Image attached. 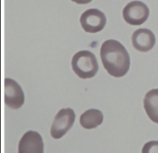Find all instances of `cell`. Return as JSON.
I'll return each mask as SVG.
<instances>
[{
  "label": "cell",
  "mask_w": 158,
  "mask_h": 153,
  "mask_svg": "<svg viewBox=\"0 0 158 153\" xmlns=\"http://www.w3.org/2000/svg\"><path fill=\"white\" fill-rule=\"evenodd\" d=\"M149 8L141 1H132L123 9L122 14L124 21L132 25L143 24L149 17Z\"/></svg>",
  "instance_id": "obj_4"
},
{
  "label": "cell",
  "mask_w": 158,
  "mask_h": 153,
  "mask_svg": "<svg viewBox=\"0 0 158 153\" xmlns=\"http://www.w3.org/2000/svg\"><path fill=\"white\" fill-rule=\"evenodd\" d=\"M155 43V36L149 29H137L132 35V43L133 47L141 52H147L151 50L154 46Z\"/></svg>",
  "instance_id": "obj_8"
},
{
  "label": "cell",
  "mask_w": 158,
  "mask_h": 153,
  "mask_svg": "<svg viewBox=\"0 0 158 153\" xmlns=\"http://www.w3.org/2000/svg\"><path fill=\"white\" fill-rule=\"evenodd\" d=\"M103 120V113L97 109H89L80 116L79 123L85 129H95L102 124Z\"/></svg>",
  "instance_id": "obj_10"
},
{
  "label": "cell",
  "mask_w": 158,
  "mask_h": 153,
  "mask_svg": "<svg viewBox=\"0 0 158 153\" xmlns=\"http://www.w3.org/2000/svg\"><path fill=\"white\" fill-rule=\"evenodd\" d=\"M144 108L149 119L158 123V89L151 90L144 99Z\"/></svg>",
  "instance_id": "obj_9"
},
{
  "label": "cell",
  "mask_w": 158,
  "mask_h": 153,
  "mask_svg": "<svg viewBox=\"0 0 158 153\" xmlns=\"http://www.w3.org/2000/svg\"><path fill=\"white\" fill-rule=\"evenodd\" d=\"M79 22L82 28L86 32L97 33L105 27L106 17L100 10L91 8L82 14Z\"/></svg>",
  "instance_id": "obj_5"
},
{
  "label": "cell",
  "mask_w": 158,
  "mask_h": 153,
  "mask_svg": "<svg viewBox=\"0 0 158 153\" xmlns=\"http://www.w3.org/2000/svg\"><path fill=\"white\" fill-rule=\"evenodd\" d=\"M24 93L20 84L11 78L5 79V102L12 109H18L24 103Z\"/></svg>",
  "instance_id": "obj_6"
},
{
  "label": "cell",
  "mask_w": 158,
  "mask_h": 153,
  "mask_svg": "<svg viewBox=\"0 0 158 153\" xmlns=\"http://www.w3.org/2000/svg\"><path fill=\"white\" fill-rule=\"evenodd\" d=\"M71 65L76 75L83 79L93 78L99 69L95 55L87 50L76 53L72 58Z\"/></svg>",
  "instance_id": "obj_2"
},
{
  "label": "cell",
  "mask_w": 158,
  "mask_h": 153,
  "mask_svg": "<svg viewBox=\"0 0 158 153\" xmlns=\"http://www.w3.org/2000/svg\"><path fill=\"white\" fill-rule=\"evenodd\" d=\"M71 1L79 5H85L90 3L92 0H71Z\"/></svg>",
  "instance_id": "obj_12"
},
{
  "label": "cell",
  "mask_w": 158,
  "mask_h": 153,
  "mask_svg": "<svg viewBox=\"0 0 158 153\" xmlns=\"http://www.w3.org/2000/svg\"><path fill=\"white\" fill-rule=\"evenodd\" d=\"M75 113L71 108L60 110L54 118L50 129L53 138L60 139L71 129L75 121Z\"/></svg>",
  "instance_id": "obj_3"
},
{
  "label": "cell",
  "mask_w": 158,
  "mask_h": 153,
  "mask_svg": "<svg viewBox=\"0 0 158 153\" xmlns=\"http://www.w3.org/2000/svg\"><path fill=\"white\" fill-rule=\"evenodd\" d=\"M100 57L105 70L113 77H123L130 69V55L125 47L117 40H108L102 44Z\"/></svg>",
  "instance_id": "obj_1"
},
{
  "label": "cell",
  "mask_w": 158,
  "mask_h": 153,
  "mask_svg": "<svg viewBox=\"0 0 158 153\" xmlns=\"http://www.w3.org/2000/svg\"><path fill=\"white\" fill-rule=\"evenodd\" d=\"M142 153H158V141L151 140L146 143L143 146Z\"/></svg>",
  "instance_id": "obj_11"
},
{
  "label": "cell",
  "mask_w": 158,
  "mask_h": 153,
  "mask_svg": "<svg viewBox=\"0 0 158 153\" xmlns=\"http://www.w3.org/2000/svg\"><path fill=\"white\" fill-rule=\"evenodd\" d=\"M44 144L40 134L29 131L23 134L18 145V153H43Z\"/></svg>",
  "instance_id": "obj_7"
}]
</instances>
